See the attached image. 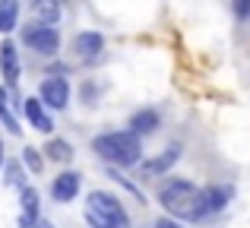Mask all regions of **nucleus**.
Wrapping results in <instances>:
<instances>
[{
	"label": "nucleus",
	"instance_id": "f257e3e1",
	"mask_svg": "<svg viewBox=\"0 0 250 228\" xmlns=\"http://www.w3.org/2000/svg\"><path fill=\"white\" fill-rule=\"evenodd\" d=\"M159 203L165 206V212L177 219H203L206 206H203V190L193 187L190 181H171L168 187H162Z\"/></svg>",
	"mask_w": 250,
	"mask_h": 228
},
{
	"label": "nucleus",
	"instance_id": "f03ea898",
	"mask_svg": "<svg viewBox=\"0 0 250 228\" xmlns=\"http://www.w3.org/2000/svg\"><path fill=\"white\" fill-rule=\"evenodd\" d=\"M92 149H95L98 155H102L104 162H111V165H136L140 162V136L133 133V130H114V133H102L92 140Z\"/></svg>",
	"mask_w": 250,
	"mask_h": 228
},
{
	"label": "nucleus",
	"instance_id": "7ed1b4c3",
	"mask_svg": "<svg viewBox=\"0 0 250 228\" xmlns=\"http://www.w3.org/2000/svg\"><path fill=\"white\" fill-rule=\"evenodd\" d=\"M85 222L92 228H130V216L114 193L92 190L85 197Z\"/></svg>",
	"mask_w": 250,
	"mask_h": 228
},
{
	"label": "nucleus",
	"instance_id": "20e7f679",
	"mask_svg": "<svg viewBox=\"0 0 250 228\" xmlns=\"http://www.w3.org/2000/svg\"><path fill=\"white\" fill-rule=\"evenodd\" d=\"M22 41L29 44L32 51H38V54H57V48H61V32L48 22H38V25H29V29L22 32Z\"/></svg>",
	"mask_w": 250,
	"mask_h": 228
},
{
	"label": "nucleus",
	"instance_id": "39448f33",
	"mask_svg": "<svg viewBox=\"0 0 250 228\" xmlns=\"http://www.w3.org/2000/svg\"><path fill=\"white\" fill-rule=\"evenodd\" d=\"M38 99H42V105L54 108V111H63L70 105V83L63 76H48L38 89Z\"/></svg>",
	"mask_w": 250,
	"mask_h": 228
},
{
	"label": "nucleus",
	"instance_id": "423d86ee",
	"mask_svg": "<svg viewBox=\"0 0 250 228\" xmlns=\"http://www.w3.org/2000/svg\"><path fill=\"white\" fill-rule=\"evenodd\" d=\"M80 174L76 171H63V174H57L54 181H51V197L57 200V203H70V200L80 193Z\"/></svg>",
	"mask_w": 250,
	"mask_h": 228
},
{
	"label": "nucleus",
	"instance_id": "0eeeda50",
	"mask_svg": "<svg viewBox=\"0 0 250 228\" xmlns=\"http://www.w3.org/2000/svg\"><path fill=\"white\" fill-rule=\"evenodd\" d=\"M0 73H3L6 86H16V83H19L22 67H19V51H16V44H13V41L0 44Z\"/></svg>",
	"mask_w": 250,
	"mask_h": 228
},
{
	"label": "nucleus",
	"instance_id": "6e6552de",
	"mask_svg": "<svg viewBox=\"0 0 250 228\" xmlns=\"http://www.w3.org/2000/svg\"><path fill=\"white\" fill-rule=\"evenodd\" d=\"M22 111H25V117H29V124L35 130H42V133H51V117L44 114V108H42V99H25V105H22Z\"/></svg>",
	"mask_w": 250,
	"mask_h": 228
},
{
	"label": "nucleus",
	"instance_id": "1a4fd4ad",
	"mask_svg": "<svg viewBox=\"0 0 250 228\" xmlns=\"http://www.w3.org/2000/svg\"><path fill=\"white\" fill-rule=\"evenodd\" d=\"M73 48H76V54H83V57H95L98 51L104 48V38L98 35V32H80V35L73 38Z\"/></svg>",
	"mask_w": 250,
	"mask_h": 228
},
{
	"label": "nucleus",
	"instance_id": "9d476101",
	"mask_svg": "<svg viewBox=\"0 0 250 228\" xmlns=\"http://www.w3.org/2000/svg\"><path fill=\"white\" fill-rule=\"evenodd\" d=\"M177 155H181V149H177V146L165 149V152H162L159 159H152V162H146V165H143V174H146V178H152V174H162V171H168V168L177 162Z\"/></svg>",
	"mask_w": 250,
	"mask_h": 228
},
{
	"label": "nucleus",
	"instance_id": "9b49d317",
	"mask_svg": "<svg viewBox=\"0 0 250 228\" xmlns=\"http://www.w3.org/2000/svg\"><path fill=\"white\" fill-rule=\"evenodd\" d=\"M19 22V0H0V32L10 35Z\"/></svg>",
	"mask_w": 250,
	"mask_h": 228
},
{
	"label": "nucleus",
	"instance_id": "f8f14e48",
	"mask_svg": "<svg viewBox=\"0 0 250 228\" xmlns=\"http://www.w3.org/2000/svg\"><path fill=\"white\" fill-rule=\"evenodd\" d=\"M228 197H231L228 187H206L203 190V206H206V212H219V209H225Z\"/></svg>",
	"mask_w": 250,
	"mask_h": 228
},
{
	"label": "nucleus",
	"instance_id": "ddd939ff",
	"mask_svg": "<svg viewBox=\"0 0 250 228\" xmlns=\"http://www.w3.org/2000/svg\"><path fill=\"white\" fill-rule=\"evenodd\" d=\"M155 127H159V114L155 111H140V114H133V121H130V130H133L136 136L152 133Z\"/></svg>",
	"mask_w": 250,
	"mask_h": 228
},
{
	"label": "nucleus",
	"instance_id": "4468645a",
	"mask_svg": "<svg viewBox=\"0 0 250 228\" xmlns=\"http://www.w3.org/2000/svg\"><path fill=\"white\" fill-rule=\"evenodd\" d=\"M35 13L42 22L57 25V19H61V0H35Z\"/></svg>",
	"mask_w": 250,
	"mask_h": 228
},
{
	"label": "nucleus",
	"instance_id": "2eb2a0df",
	"mask_svg": "<svg viewBox=\"0 0 250 228\" xmlns=\"http://www.w3.org/2000/svg\"><path fill=\"white\" fill-rule=\"evenodd\" d=\"M44 155L54 159V162H70L73 159V146L67 140H48L44 143Z\"/></svg>",
	"mask_w": 250,
	"mask_h": 228
},
{
	"label": "nucleus",
	"instance_id": "dca6fc26",
	"mask_svg": "<svg viewBox=\"0 0 250 228\" xmlns=\"http://www.w3.org/2000/svg\"><path fill=\"white\" fill-rule=\"evenodd\" d=\"M0 121H3V127L10 130L13 136L19 133V124H16V117L10 114V95H6V89L0 86Z\"/></svg>",
	"mask_w": 250,
	"mask_h": 228
},
{
	"label": "nucleus",
	"instance_id": "f3484780",
	"mask_svg": "<svg viewBox=\"0 0 250 228\" xmlns=\"http://www.w3.org/2000/svg\"><path fill=\"white\" fill-rule=\"evenodd\" d=\"M3 168H6V184L22 190V187H25V184H22V168H19L16 162H6V159H3Z\"/></svg>",
	"mask_w": 250,
	"mask_h": 228
},
{
	"label": "nucleus",
	"instance_id": "a211bd4d",
	"mask_svg": "<svg viewBox=\"0 0 250 228\" xmlns=\"http://www.w3.org/2000/svg\"><path fill=\"white\" fill-rule=\"evenodd\" d=\"M22 165H29L32 171H42V155H38V149H32V146H25L22 149Z\"/></svg>",
	"mask_w": 250,
	"mask_h": 228
},
{
	"label": "nucleus",
	"instance_id": "6ab92c4d",
	"mask_svg": "<svg viewBox=\"0 0 250 228\" xmlns=\"http://www.w3.org/2000/svg\"><path fill=\"white\" fill-rule=\"evenodd\" d=\"M234 16H238V19L250 16V0H234Z\"/></svg>",
	"mask_w": 250,
	"mask_h": 228
},
{
	"label": "nucleus",
	"instance_id": "aec40b11",
	"mask_svg": "<svg viewBox=\"0 0 250 228\" xmlns=\"http://www.w3.org/2000/svg\"><path fill=\"white\" fill-rule=\"evenodd\" d=\"M155 228H181V225L171 222V219H159V222H155Z\"/></svg>",
	"mask_w": 250,
	"mask_h": 228
},
{
	"label": "nucleus",
	"instance_id": "412c9836",
	"mask_svg": "<svg viewBox=\"0 0 250 228\" xmlns=\"http://www.w3.org/2000/svg\"><path fill=\"white\" fill-rule=\"evenodd\" d=\"M35 228H54V225H48V222H38Z\"/></svg>",
	"mask_w": 250,
	"mask_h": 228
},
{
	"label": "nucleus",
	"instance_id": "4be33fe9",
	"mask_svg": "<svg viewBox=\"0 0 250 228\" xmlns=\"http://www.w3.org/2000/svg\"><path fill=\"white\" fill-rule=\"evenodd\" d=\"M0 165H3V146H0Z\"/></svg>",
	"mask_w": 250,
	"mask_h": 228
}]
</instances>
